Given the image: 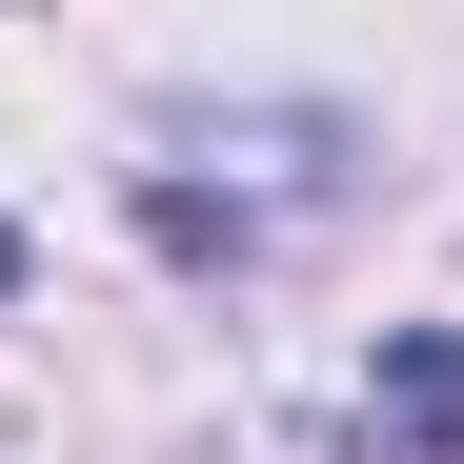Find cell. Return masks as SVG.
Here are the masks:
<instances>
[{"label":"cell","mask_w":464,"mask_h":464,"mask_svg":"<svg viewBox=\"0 0 464 464\" xmlns=\"http://www.w3.org/2000/svg\"><path fill=\"white\" fill-rule=\"evenodd\" d=\"M182 162H202V141H182ZM182 162L141 182V222H162V243H263V202H222V182H182ZM243 162H303V182H324V162H343V121H303V102H283V121H243Z\"/></svg>","instance_id":"obj_1"},{"label":"cell","mask_w":464,"mask_h":464,"mask_svg":"<svg viewBox=\"0 0 464 464\" xmlns=\"http://www.w3.org/2000/svg\"><path fill=\"white\" fill-rule=\"evenodd\" d=\"M0 283H21V222H0Z\"/></svg>","instance_id":"obj_2"}]
</instances>
